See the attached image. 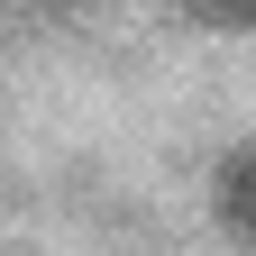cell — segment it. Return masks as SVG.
<instances>
[{
    "label": "cell",
    "mask_w": 256,
    "mask_h": 256,
    "mask_svg": "<svg viewBox=\"0 0 256 256\" xmlns=\"http://www.w3.org/2000/svg\"><path fill=\"white\" fill-rule=\"evenodd\" d=\"M210 210H220V229H229V238L256 247V146L220 156V174H210Z\"/></svg>",
    "instance_id": "obj_1"
},
{
    "label": "cell",
    "mask_w": 256,
    "mask_h": 256,
    "mask_svg": "<svg viewBox=\"0 0 256 256\" xmlns=\"http://www.w3.org/2000/svg\"><path fill=\"white\" fill-rule=\"evenodd\" d=\"M174 10L192 28H220V37H238V28H256V0H174Z\"/></svg>",
    "instance_id": "obj_2"
},
{
    "label": "cell",
    "mask_w": 256,
    "mask_h": 256,
    "mask_svg": "<svg viewBox=\"0 0 256 256\" xmlns=\"http://www.w3.org/2000/svg\"><path fill=\"white\" fill-rule=\"evenodd\" d=\"M46 10H55V18H82V10H92V0H46Z\"/></svg>",
    "instance_id": "obj_3"
}]
</instances>
